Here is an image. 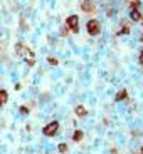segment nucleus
<instances>
[{
    "label": "nucleus",
    "instance_id": "nucleus-1",
    "mask_svg": "<svg viewBox=\"0 0 143 154\" xmlns=\"http://www.w3.org/2000/svg\"><path fill=\"white\" fill-rule=\"evenodd\" d=\"M57 127H59V124L56 122V121H54V122H50L49 126L44 127V134H46V136H54L56 132H57Z\"/></svg>",
    "mask_w": 143,
    "mask_h": 154
},
{
    "label": "nucleus",
    "instance_id": "nucleus-2",
    "mask_svg": "<svg viewBox=\"0 0 143 154\" xmlns=\"http://www.w3.org/2000/svg\"><path fill=\"white\" fill-rule=\"evenodd\" d=\"M88 30H89V34H91V35L98 34V32H99V23H98L96 20H89V22H88Z\"/></svg>",
    "mask_w": 143,
    "mask_h": 154
},
{
    "label": "nucleus",
    "instance_id": "nucleus-3",
    "mask_svg": "<svg viewBox=\"0 0 143 154\" xmlns=\"http://www.w3.org/2000/svg\"><path fill=\"white\" fill-rule=\"evenodd\" d=\"M67 25L71 27V30H73V32H77V17L76 15H71L69 19H67Z\"/></svg>",
    "mask_w": 143,
    "mask_h": 154
},
{
    "label": "nucleus",
    "instance_id": "nucleus-4",
    "mask_svg": "<svg viewBox=\"0 0 143 154\" xmlns=\"http://www.w3.org/2000/svg\"><path fill=\"white\" fill-rule=\"evenodd\" d=\"M83 10L84 12H93L94 10V4L91 2V0H83Z\"/></svg>",
    "mask_w": 143,
    "mask_h": 154
},
{
    "label": "nucleus",
    "instance_id": "nucleus-5",
    "mask_svg": "<svg viewBox=\"0 0 143 154\" xmlns=\"http://www.w3.org/2000/svg\"><path fill=\"white\" fill-rule=\"evenodd\" d=\"M125 97H126V91H120V92H118V96H116V99L121 100V99H125Z\"/></svg>",
    "mask_w": 143,
    "mask_h": 154
},
{
    "label": "nucleus",
    "instance_id": "nucleus-6",
    "mask_svg": "<svg viewBox=\"0 0 143 154\" xmlns=\"http://www.w3.org/2000/svg\"><path fill=\"white\" fill-rule=\"evenodd\" d=\"M76 112H77V116H86V109L84 107H77Z\"/></svg>",
    "mask_w": 143,
    "mask_h": 154
},
{
    "label": "nucleus",
    "instance_id": "nucleus-7",
    "mask_svg": "<svg viewBox=\"0 0 143 154\" xmlns=\"http://www.w3.org/2000/svg\"><path fill=\"white\" fill-rule=\"evenodd\" d=\"M132 19H133V20H138V19H140V12L133 10V12H132Z\"/></svg>",
    "mask_w": 143,
    "mask_h": 154
},
{
    "label": "nucleus",
    "instance_id": "nucleus-8",
    "mask_svg": "<svg viewBox=\"0 0 143 154\" xmlns=\"http://www.w3.org/2000/svg\"><path fill=\"white\" fill-rule=\"evenodd\" d=\"M81 137H83V132L81 131H76V134H74V141H79Z\"/></svg>",
    "mask_w": 143,
    "mask_h": 154
},
{
    "label": "nucleus",
    "instance_id": "nucleus-9",
    "mask_svg": "<svg viewBox=\"0 0 143 154\" xmlns=\"http://www.w3.org/2000/svg\"><path fill=\"white\" fill-rule=\"evenodd\" d=\"M59 151H61V152H66L67 146H66V144H59Z\"/></svg>",
    "mask_w": 143,
    "mask_h": 154
},
{
    "label": "nucleus",
    "instance_id": "nucleus-10",
    "mask_svg": "<svg viewBox=\"0 0 143 154\" xmlns=\"http://www.w3.org/2000/svg\"><path fill=\"white\" fill-rule=\"evenodd\" d=\"M5 100H7V92L2 91V102H5Z\"/></svg>",
    "mask_w": 143,
    "mask_h": 154
},
{
    "label": "nucleus",
    "instance_id": "nucleus-11",
    "mask_svg": "<svg viewBox=\"0 0 143 154\" xmlns=\"http://www.w3.org/2000/svg\"><path fill=\"white\" fill-rule=\"evenodd\" d=\"M132 7H133V8H138V7H140V2H136V0H135V2L132 4Z\"/></svg>",
    "mask_w": 143,
    "mask_h": 154
},
{
    "label": "nucleus",
    "instance_id": "nucleus-12",
    "mask_svg": "<svg viewBox=\"0 0 143 154\" xmlns=\"http://www.w3.org/2000/svg\"><path fill=\"white\" fill-rule=\"evenodd\" d=\"M140 62H141V64H143V54H141V57H140Z\"/></svg>",
    "mask_w": 143,
    "mask_h": 154
},
{
    "label": "nucleus",
    "instance_id": "nucleus-13",
    "mask_svg": "<svg viewBox=\"0 0 143 154\" xmlns=\"http://www.w3.org/2000/svg\"><path fill=\"white\" fill-rule=\"evenodd\" d=\"M141 154H143V149H141Z\"/></svg>",
    "mask_w": 143,
    "mask_h": 154
}]
</instances>
